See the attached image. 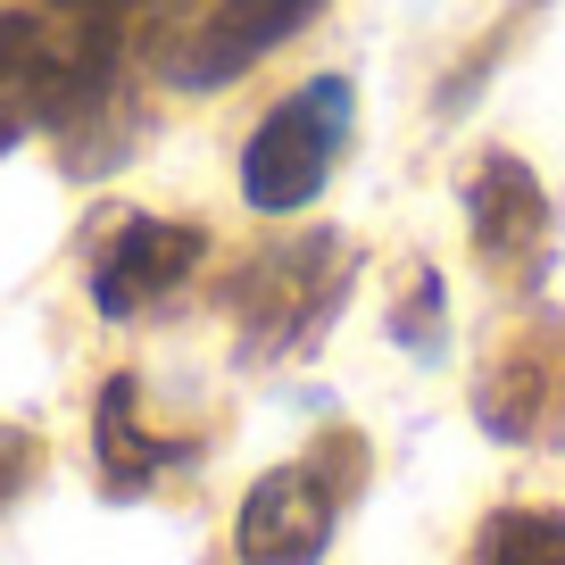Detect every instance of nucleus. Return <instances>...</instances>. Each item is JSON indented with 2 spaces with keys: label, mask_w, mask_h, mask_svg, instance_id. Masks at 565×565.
Returning <instances> with one entry per match:
<instances>
[{
  "label": "nucleus",
  "mask_w": 565,
  "mask_h": 565,
  "mask_svg": "<svg viewBox=\"0 0 565 565\" xmlns=\"http://www.w3.org/2000/svg\"><path fill=\"white\" fill-rule=\"evenodd\" d=\"M350 117H358V100L341 75H317L282 108H266V125L242 141V200L266 216L308 209L333 183V159L350 150Z\"/></svg>",
  "instance_id": "nucleus-1"
},
{
  "label": "nucleus",
  "mask_w": 565,
  "mask_h": 565,
  "mask_svg": "<svg viewBox=\"0 0 565 565\" xmlns=\"http://www.w3.org/2000/svg\"><path fill=\"white\" fill-rule=\"evenodd\" d=\"M333 515H341V482L308 449V458H291V466L249 482L233 548H242V565H317L324 541H333Z\"/></svg>",
  "instance_id": "nucleus-2"
},
{
  "label": "nucleus",
  "mask_w": 565,
  "mask_h": 565,
  "mask_svg": "<svg viewBox=\"0 0 565 565\" xmlns=\"http://www.w3.org/2000/svg\"><path fill=\"white\" fill-rule=\"evenodd\" d=\"M100 92H108V42L100 34H67V25L25 18V9L0 18V100L67 117V108L100 100Z\"/></svg>",
  "instance_id": "nucleus-3"
},
{
  "label": "nucleus",
  "mask_w": 565,
  "mask_h": 565,
  "mask_svg": "<svg viewBox=\"0 0 565 565\" xmlns=\"http://www.w3.org/2000/svg\"><path fill=\"white\" fill-rule=\"evenodd\" d=\"M200 249H209V233L183 216V225H167V216H117V242L100 249V266H92V300H100V317H141V308H159L167 291H183V275L200 266Z\"/></svg>",
  "instance_id": "nucleus-4"
},
{
  "label": "nucleus",
  "mask_w": 565,
  "mask_h": 565,
  "mask_svg": "<svg viewBox=\"0 0 565 565\" xmlns=\"http://www.w3.org/2000/svg\"><path fill=\"white\" fill-rule=\"evenodd\" d=\"M466 216H475V249L491 266H508V275H532V266H541L548 200H541V183H532L524 159L491 150V159L475 167V183H466Z\"/></svg>",
  "instance_id": "nucleus-5"
},
{
  "label": "nucleus",
  "mask_w": 565,
  "mask_h": 565,
  "mask_svg": "<svg viewBox=\"0 0 565 565\" xmlns=\"http://www.w3.org/2000/svg\"><path fill=\"white\" fill-rule=\"evenodd\" d=\"M482 416L499 441H541L565 416V333H524L499 350V366L482 374Z\"/></svg>",
  "instance_id": "nucleus-6"
},
{
  "label": "nucleus",
  "mask_w": 565,
  "mask_h": 565,
  "mask_svg": "<svg viewBox=\"0 0 565 565\" xmlns=\"http://www.w3.org/2000/svg\"><path fill=\"white\" fill-rule=\"evenodd\" d=\"M317 9L324 0H225V9L200 25V42L175 58V75L183 84H225V75H242L249 58H266L275 42H291Z\"/></svg>",
  "instance_id": "nucleus-7"
},
{
  "label": "nucleus",
  "mask_w": 565,
  "mask_h": 565,
  "mask_svg": "<svg viewBox=\"0 0 565 565\" xmlns=\"http://www.w3.org/2000/svg\"><path fill=\"white\" fill-rule=\"evenodd\" d=\"M167 458H175V441H150V433H141L134 383H108L100 391V475L117 482V491H141Z\"/></svg>",
  "instance_id": "nucleus-8"
},
{
  "label": "nucleus",
  "mask_w": 565,
  "mask_h": 565,
  "mask_svg": "<svg viewBox=\"0 0 565 565\" xmlns=\"http://www.w3.org/2000/svg\"><path fill=\"white\" fill-rule=\"evenodd\" d=\"M475 565H565V515L557 508H499L475 532Z\"/></svg>",
  "instance_id": "nucleus-9"
},
{
  "label": "nucleus",
  "mask_w": 565,
  "mask_h": 565,
  "mask_svg": "<svg viewBox=\"0 0 565 565\" xmlns=\"http://www.w3.org/2000/svg\"><path fill=\"white\" fill-rule=\"evenodd\" d=\"M25 466H34V441H25V433H0V508L18 499V491H9V482H18Z\"/></svg>",
  "instance_id": "nucleus-10"
},
{
  "label": "nucleus",
  "mask_w": 565,
  "mask_h": 565,
  "mask_svg": "<svg viewBox=\"0 0 565 565\" xmlns=\"http://www.w3.org/2000/svg\"><path fill=\"white\" fill-rule=\"evenodd\" d=\"M58 9H75V18H117V9H134V0H58Z\"/></svg>",
  "instance_id": "nucleus-11"
},
{
  "label": "nucleus",
  "mask_w": 565,
  "mask_h": 565,
  "mask_svg": "<svg viewBox=\"0 0 565 565\" xmlns=\"http://www.w3.org/2000/svg\"><path fill=\"white\" fill-rule=\"evenodd\" d=\"M0 150H9V125H0Z\"/></svg>",
  "instance_id": "nucleus-12"
}]
</instances>
